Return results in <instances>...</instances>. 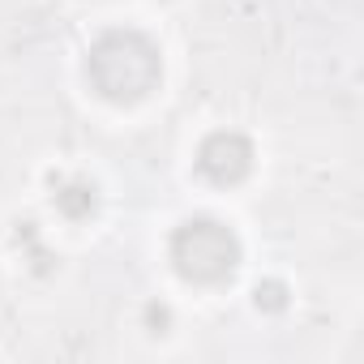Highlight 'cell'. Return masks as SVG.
I'll use <instances>...</instances> for the list:
<instances>
[{
    "label": "cell",
    "mask_w": 364,
    "mask_h": 364,
    "mask_svg": "<svg viewBox=\"0 0 364 364\" xmlns=\"http://www.w3.org/2000/svg\"><path fill=\"white\" fill-rule=\"evenodd\" d=\"M86 82L107 103H141L163 82V52L137 26H112L86 48Z\"/></svg>",
    "instance_id": "1"
},
{
    "label": "cell",
    "mask_w": 364,
    "mask_h": 364,
    "mask_svg": "<svg viewBox=\"0 0 364 364\" xmlns=\"http://www.w3.org/2000/svg\"><path fill=\"white\" fill-rule=\"evenodd\" d=\"M167 257H171V270L185 279V283L215 287V283H228L240 270L245 245H240V236L223 219L193 215V219H185V223L171 228Z\"/></svg>",
    "instance_id": "2"
},
{
    "label": "cell",
    "mask_w": 364,
    "mask_h": 364,
    "mask_svg": "<svg viewBox=\"0 0 364 364\" xmlns=\"http://www.w3.org/2000/svg\"><path fill=\"white\" fill-rule=\"evenodd\" d=\"M253 163H257V150L240 129H215L198 146V171L210 185H240L253 171Z\"/></svg>",
    "instance_id": "3"
},
{
    "label": "cell",
    "mask_w": 364,
    "mask_h": 364,
    "mask_svg": "<svg viewBox=\"0 0 364 364\" xmlns=\"http://www.w3.org/2000/svg\"><path fill=\"white\" fill-rule=\"evenodd\" d=\"M52 206L69 223H82L99 210V185L82 171H60V176H52Z\"/></svg>",
    "instance_id": "4"
},
{
    "label": "cell",
    "mask_w": 364,
    "mask_h": 364,
    "mask_svg": "<svg viewBox=\"0 0 364 364\" xmlns=\"http://www.w3.org/2000/svg\"><path fill=\"white\" fill-rule=\"evenodd\" d=\"M287 283L283 279H266V283H257V291H253V304L262 309V313H283L287 309Z\"/></svg>",
    "instance_id": "5"
},
{
    "label": "cell",
    "mask_w": 364,
    "mask_h": 364,
    "mask_svg": "<svg viewBox=\"0 0 364 364\" xmlns=\"http://www.w3.org/2000/svg\"><path fill=\"white\" fill-rule=\"evenodd\" d=\"M146 330H150V334H167V330H171V309L159 304V300L146 304Z\"/></svg>",
    "instance_id": "6"
}]
</instances>
